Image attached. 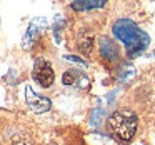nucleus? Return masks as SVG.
<instances>
[{"label": "nucleus", "instance_id": "nucleus-1", "mask_svg": "<svg viewBox=\"0 0 155 145\" xmlns=\"http://www.w3.org/2000/svg\"><path fill=\"white\" fill-rule=\"evenodd\" d=\"M107 130L117 140L128 142L137 130V115L128 108L114 112L107 120Z\"/></svg>", "mask_w": 155, "mask_h": 145}, {"label": "nucleus", "instance_id": "nucleus-2", "mask_svg": "<svg viewBox=\"0 0 155 145\" xmlns=\"http://www.w3.org/2000/svg\"><path fill=\"white\" fill-rule=\"evenodd\" d=\"M32 77H34V80L37 82L40 87H44V88L50 87V85L54 84V78H55L50 62L44 60V58H38V60L35 62V65H34Z\"/></svg>", "mask_w": 155, "mask_h": 145}, {"label": "nucleus", "instance_id": "nucleus-3", "mask_svg": "<svg viewBox=\"0 0 155 145\" xmlns=\"http://www.w3.org/2000/svg\"><path fill=\"white\" fill-rule=\"evenodd\" d=\"M25 100H27L30 110L35 112V114H44V112H48V110H50V107H52V102L48 100L47 97H42V95L35 94L32 87H25Z\"/></svg>", "mask_w": 155, "mask_h": 145}, {"label": "nucleus", "instance_id": "nucleus-4", "mask_svg": "<svg viewBox=\"0 0 155 145\" xmlns=\"http://www.w3.org/2000/svg\"><path fill=\"white\" fill-rule=\"evenodd\" d=\"M64 84L65 85H77L78 88H90V78L80 70H68L64 74Z\"/></svg>", "mask_w": 155, "mask_h": 145}, {"label": "nucleus", "instance_id": "nucleus-5", "mask_svg": "<svg viewBox=\"0 0 155 145\" xmlns=\"http://www.w3.org/2000/svg\"><path fill=\"white\" fill-rule=\"evenodd\" d=\"M105 2H100V0H80V2H74L72 4V8L74 10H88V8H98L104 7Z\"/></svg>", "mask_w": 155, "mask_h": 145}, {"label": "nucleus", "instance_id": "nucleus-6", "mask_svg": "<svg viewBox=\"0 0 155 145\" xmlns=\"http://www.w3.org/2000/svg\"><path fill=\"white\" fill-rule=\"evenodd\" d=\"M92 44H94V37L88 34H84L78 37V48L82 54H88L92 50Z\"/></svg>", "mask_w": 155, "mask_h": 145}, {"label": "nucleus", "instance_id": "nucleus-7", "mask_svg": "<svg viewBox=\"0 0 155 145\" xmlns=\"http://www.w3.org/2000/svg\"><path fill=\"white\" fill-rule=\"evenodd\" d=\"M12 145H32V138L27 133H17L12 138Z\"/></svg>", "mask_w": 155, "mask_h": 145}, {"label": "nucleus", "instance_id": "nucleus-8", "mask_svg": "<svg viewBox=\"0 0 155 145\" xmlns=\"http://www.w3.org/2000/svg\"><path fill=\"white\" fill-rule=\"evenodd\" d=\"M153 55H155V50H153Z\"/></svg>", "mask_w": 155, "mask_h": 145}, {"label": "nucleus", "instance_id": "nucleus-9", "mask_svg": "<svg viewBox=\"0 0 155 145\" xmlns=\"http://www.w3.org/2000/svg\"><path fill=\"white\" fill-rule=\"evenodd\" d=\"M50 145H54V143H50Z\"/></svg>", "mask_w": 155, "mask_h": 145}]
</instances>
